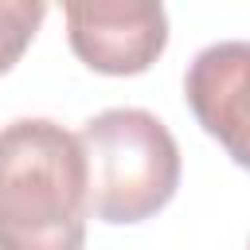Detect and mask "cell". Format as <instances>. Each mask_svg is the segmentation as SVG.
Instances as JSON below:
<instances>
[{
  "label": "cell",
  "instance_id": "cell-1",
  "mask_svg": "<svg viewBox=\"0 0 250 250\" xmlns=\"http://www.w3.org/2000/svg\"><path fill=\"white\" fill-rule=\"evenodd\" d=\"M90 176L78 133L47 117L0 129V250H82Z\"/></svg>",
  "mask_w": 250,
  "mask_h": 250
},
{
  "label": "cell",
  "instance_id": "cell-2",
  "mask_svg": "<svg viewBox=\"0 0 250 250\" xmlns=\"http://www.w3.org/2000/svg\"><path fill=\"white\" fill-rule=\"evenodd\" d=\"M90 176V215L133 227L172 203L180 188V145L172 129L133 105L102 109L78 133Z\"/></svg>",
  "mask_w": 250,
  "mask_h": 250
},
{
  "label": "cell",
  "instance_id": "cell-3",
  "mask_svg": "<svg viewBox=\"0 0 250 250\" xmlns=\"http://www.w3.org/2000/svg\"><path fill=\"white\" fill-rule=\"evenodd\" d=\"M62 20L70 51L98 74H145L168 47V12L156 0H70Z\"/></svg>",
  "mask_w": 250,
  "mask_h": 250
},
{
  "label": "cell",
  "instance_id": "cell-4",
  "mask_svg": "<svg viewBox=\"0 0 250 250\" xmlns=\"http://www.w3.org/2000/svg\"><path fill=\"white\" fill-rule=\"evenodd\" d=\"M184 98L203 133L250 172V43L223 39L203 47L188 62Z\"/></svg>",
  "mask_w": 250,
  "mask_h": 250
},
{
  "label": "cell",
  "instance_id": "cell-5",
  "mask_svg": "<svg viewBox=\"0 0 250 250\" xmlns=\"http://www.w3.org/2000/svg\"><path fill=\"white\" fill-rule=\"evenodd\" d=\"M43 16H47L43 0H0V74H8L31 47Z\"/></svg>",
  "mask_w": 250,
  "mask_h": 250
}]
</instances>
